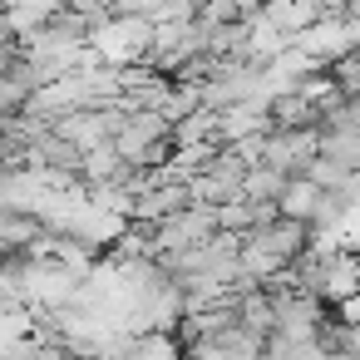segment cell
I'll return each instance as SVG.
<instances>
[{
	"label": "cell",
	"mask_w": 360,
	"mask_h": 360,
	"mask_svg": "<svg viewBox=\"0 0 360 360\" xmlns=\"http://www.w3.org/2000/svg\"><path fill=\"white\" fill-rule=\"evenodd\" d=\"M70 360H79V355H70Z\"/></svg>",
	"instance_id": "obj_2"
},
{
	"label": "cell",
	"mask_w": 360,
	"mask_h": 360,
	"mask_svg": "<svg viewBox=\"0 0 360 360\" xmlns=\"http://www.w3.org/2000/svg\"><path fill=\"white\" fill-rule=\"evenodd\" d=\"M124 360H183V350H178V340L168 330H148V335L129 340Z\"/></svg>",
	"instance_id": "obj_1"
}]
</instances>
